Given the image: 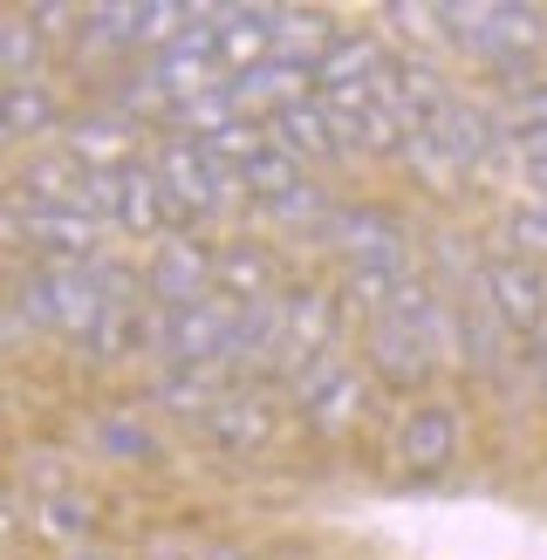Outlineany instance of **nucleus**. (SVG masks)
Masks as SVG:
<instances>
[{
  "label": "nucleus",
  "instance_id": "f257e3e1",
  "mask_svg": "<svg viewBox=\"0 0 547 560\" xmlns=\"http://www.w3.org/2000/svg\"><path fill=\"white\" fill-rule=\"evenodd\" d=\"M452 42L473 48L507 82H520V75H534V55L547 48V14L513 8V0H452Z\"/></svg>",
  "mask_w": 547,
  "mask_h": 560
},
{
  "label": "nucleus",
  "instance_id": "f03ea898",
  "mask_svg": "<svg viewBox=\"0 0 547 560\" xmlns=\"http://www.w3.org/2000/svg\"><path fill=\"white\" fill-rule=\"evenodd\" d=\"M281 389H288V404L301 410V424H309V431L342 438V431H356V424L370 417L376 376L363 370V362H349L342 349H328V355H315L301 376H288Z\"/></svg>",
  "mask_w": 547,
  "mask_h": 560
},
{
  "label": "nucleus",
  "instance_id": "7ed1b4c3",
  "mask_svg": "<svg viewBox=\"0 0 547 560\" xmlns=\"http://www.w3.org/2000/svg\"><path fill=\"white\" fill-rule=\"evenodd\" d=\"M96 315H103V294H96L90 267H48V260H35L14 280V322L21 328H42V335L75 342Z\"/></svg>",
  "mask_w": 547,
  "mask_h": 560
},
{
  "label": "nucleus",
  "instance_id": "20e7f679",
  "mask_svg": "<svg viewBox=\"0 0 547 560\" xmlns=\"http://www.w3.org/2000/svg\"><path fill=\"white\" fill-rule=\"evenodd\" d=\"M233 328L240 301L206 294L191 307H164L158 315V370H233Z\"/></svg>",
  "mask_w": 547,
  "mask_h": 560
},
{
  "label": "nucleus",
  "instance_id": "39448f33",
  "mask_svg": "<svg viewBox=\"0 0 547 560\" xmlns=\"http://www.w3.org/2000/svg\"><path fill=\"white\" fill-rule=\"evenodd\" d=\"M8 240H14V254H35L48 267H90L103 260V219L96 212H82V206H55V212H35V206H8Z\"/></svg>",
  "mask_w": 547,
  "mask_h": 560
},
{
  "label": "nucleus",
  "instance_id": "423d86ee",
  "mask_svg": "<svg viewBox=\"0 0 547 560\" xmlns=\"http://www.w3.org/2000/svg\"><path fill=\"white\" fill-rule=\"evenodd\" d=\"M322 246H336L342 267H370V273H410V233L397 226L383 206L363 199H336V212L322 219Z\"/></svg>",
  "mask_w": 547,
  "mask_h": 560
},
{
  "label": "nucleus",
  "instance_id": "0eeeda50",
  "mask_svg": "<svg viewBox=\"0 0 547 560\" xmlns=\"http://www.w3.org/2000/svg\"><path fill=\"white\" fill-rule=\"evenodd\" d=\"M144 288H151V307L164 315V307H191L219 294V246H206L199 233H172L151 246L144 260Z\"/></svg>",
  "mask_w": 547,
  "mask_h": 560
},
{
  "label": "nucleus",
  "instance_id": "6e6552de",
  "mask_svg": "<svg viewBox=\"0 0 547 560\" xmlns=\"http://www.w3.org/2000/svg\"><path fill=\"white\" fill-rule=\"evenodd\" d=\"M82 172H130L137 158H151L144 151V124L130 117V109H117V103H90V109H75L69 117V130L55 137Z\"/></svg>",
  "mask_w": 547,
  "mask_h": 560
},
{
  "label": "nucleus",
  "instance_id": "1a4fd4ad",
  "mask_svg": "<svg viewBox=\"0 0 547 560\" xmlns=\"http://www.w3.org/2000/svg\"><path fill=\"white\" fill-rule=\"evenodd\" d=\"M479 294L492 301V315L507 322V335H513V342H547V273H540L534 260L486 254Z\"/></svg>",
  "mask_w": 547,
  "mask_h": 560
},
{
  "label": "nucleus",
  "instance_id": "9d476101",
  "mask_svg": "<svg viewBox=\"0 0 547 560\" xmlns=\"http://www.w3.org/2000/svg\"><path fill=\"white\" fill-rule=\"evenodd\" d=\"M281 315H288V349H281V383L301 376L315 355L336 349L342 335V288H315V280H301V288L281 294Z\"/></svg>",
  "mask_w": 547,
  "mask_h": 560
},
{
  "label": "nucleus",
  "instance_id": "9b49d317",
  "mask_svg": "<svg viewBox=\"0 0 547 560\" xmlns=\"http://www.w3.org/2000/svg\"><path fill=\"white\" fill-rule=\"evenodd\" d=\"M281 397H288V389L233 383V389H226V404H219L199 431H206L212 444H226V452H260V444L281 431Z\"/></svg>",
  "mask_w": 547,
  "mask_h": 560
},
{
  "label": "nucleus",
  "instance_id": "f8f14e48",
  "mask_svg": "<svg viewBox=\"0 0 547 560\" xmlns=\"http://www.w3.org/2000/svg\"><path fill=\"white\" fill-rule=\"evenodd\" d=\"M151 164H158L164 191H172V199H178L185 226H191V219H212L219 164L206 158V144H191V137H178V130H158V144H151Z\"/></svg>",
  "mask_w": 547,
  "mask_h": 560
},
{
  "label": "nucleus",
  "instance_id": "ddd939ff",
  "mask_svg": "<svg viewBox=\"0 0 547 560\" xmlns=\"http://www.w3.org/2000/svg\"><path fill=\"white\" fill-rule=\"evenodd\" d=\"M424 130H438V144L458 158L465 178H479L486 164H492V151L513 144L507 124H500V103H479V96H452V109H445L438 124H424Z\"/></svg>",
  "mask_w": 547,
  "mask_h": 560
},
{
  "label": "nucleus",
  "instance_id": "4468645a",
  "mask_svg": "<svg viewBox=\"0 0 547 560\" xmlns=\"http://www.w3.org/2000/svg\"><path fill=\"white\" fill-rule=\"evenodd\" d=\"M82 185H90V172L62 151V144H42L27 151L14 164L8 178V206H35V212H55V206H82Z\"/></svg>",
  "mask_w": 547,
  "mask_h": 560
},
{
  "label": "nucleus",
  "instance_id": "2eb2a0df",
  "mask_svg": "<svg viewBox=\"0 0 547 560\" xmlns=\"http://www.w3.org/2000/svg\"><path fill=\"white\" fill-rule=\"evenodd\" d=\"M267 130H274V144L294 151L301 164H309V172H315V164H342L349 151H363V144H356V130H349L322 96H315V103H301V109H288V117H274Z\"/></svg>",
  "mask_w": 547,
  "mask_h": 560
},
{
  "label": "nucleus",
  "instance_id": "dca6fc26",
  "mask_svg": "<svg viewBox=\"0 0 547 560\" xmlns=\"http://www.w3.org/2000/svg\"><path fill=\"white\" fill-rule=\"evenodd\" d=\"M376 96H391L404 117L424 130V124H438V117L452 109V96H458V90L445 82V69H438L431 55H410V48H404V55H391V69L376 75Z\"/></svg>",
  "mask_w": 547,
  "mask_h": 560
},
{
  "label": "nucleus",
  "instance_id": "f3484780",
  "mask_svg": "<svg viewBox=\"0 0 547 560\" xmlns=\"http://www.w3.org/2000/svg\"><path fill=\"white\" fill-rule=\"evenodd\" d=\"M233 96H240L246 117L274 124V117H288V109L315 103V96H322V75H315V69H301V62H281V55H274V62H260V69L233 75Z\"/></svg>",
  "mask_w": 547,
  "mask_h": 560
},
{
  "label": "nucleus",
  "instance_id": "a211bd4d",
  "mask_svg": "<svg viewBox=\"0 0 547 560\" xmlns=\"http://www.w3.org/2000/svg\"><path fill=\"white\" fill-rule=\"evenodd\" d=\"M397 458L410 471H445L458 458V404H445V397L410 404L404 424H397Z\"/></svg>",
  "mask_w": 547,
  "mask_h": 560
},
{
  "label": "nucleus",
  "instance_id": "6ab92c4d",
  "mask_svg": "<svg viewBox=\"0 0 547 560\" xmlns=\"http://www.w3.org/2000/svg\"><path fill=\"white\" fill-rule=\"evenodd\" d=\"M69 117L55 103L48 82H0V144H21V151H42L48 137H62Z\"/></svg>",
  "mask_w": 547,
  "mask_h": 560
},
{
  "label": "nucleus",
  "instance_id": "aec40b11",
  "mask_svg": "<svg viewBox=\"0 0 547 560\" xmlns=\"http://www.w3.org/2000/svg\"><path fill=\"white\" fill-rule=\"evenodd\" d=\"M212 55L226 75H246L274 62V8H240V0H226L219 8V27H212Z\"/></svg>",
  "mask_w": 547,
  "mask_h": 560
},
{
  "label": "nucleus",
  "instance_id": "412c9836",
  "mask_svg": "<svg viewBox=\"0 0 547 560\" xmlns=\"http://www.w3.org/2000/svg\"><path fill=\"white\" fill-rule=\"evenodd\" d=\"M144 75L158 82V96H164V109H185V103H199L206 90H226V69H219V55L212 48H164V55H151L144 62Z\"/></svg>",
  "mask_w": 547,
  "mask_h": 560
},
{
  "label": "nucleus",
  "instance_id": "4be33fe9",
  "mask_svg": "<svg viewBox=\"0 0 547 560\" xmlns=\"http://www.w3.org/2000/svg\"><path fill=\"white\" fill-rule=\"evenodd\" d=\"M363 370H370L376 383H391V389H424V383L438 376V355H431L410 328L370 322V362H363Z\"/></svg>",
  "mask_w": 547,
  "mask_h": 560
},
{
  "label": "nucleus",
  "instance_id": "5701e85b",
  "mask_svg": "<svg viewBox=\"0 0 547 560\" xmlns=\"http://www.w3.org/2000/svg\"><path fill=\"white\" fill-rule=\"evenodd\" d=\"M233 383H240L233 370H158V383H151V410L185 417V424H206V417L226 404Z\"/></svg>",
  "mask_w": 547,
  "mask_h": 560
},
{
  "label": "nucleus",
  "instance_id": "b1692460",
  "mask_svg": "<svg viewBox=\"0 0 547 560\" xmlns=\"http://www.w3.org/2000/svg\"><path fill=\"white\" fill-rule=\"evenodd\" d=\"M96 534V506L82 492H48V499H27V540H42L55 547V560L75 553V547H90Z\"/></svg>",
  "mask_w": 547,
  "mask_h": 560
},
{
  "label": "nucleus",
  "instance_id": "393cba45",
  "mask_svg": "<svg viewBox=\"0 0 547 560\" xmlns=\"http://www.w3.org/2000/svg\"><path fill=\"white\" fill-rule=\"evenodd\" d=\"M342 35L349 27H336V14H322V8H274V55H281V62L322 69V55Z\"/></svg>",
  "mask_w": 547,
  "mask_h": 560
},
{
  "label": "nucleus",
  "instance_id": "a878e982",
  "mask_svg": "<svg viewBox=\"0 0 547 560\" xmlns=\"http://www.w3.org/2000/svg\"><path fill=\"white\" fill-rule=\"evenodd\" d=\"M219 294L240 301V307L281 294V280H274V254H267L260 240H226V246H219Z\"/></svg>",
  "mask_w": 547,
  "mask_h": 560
},
{
  "label": "nucleus",
  "instance_id": "bb28decb",
  "mask_svg": "<svg viewBox=\"0 0 547 560\" xmlns=\"http://www.w3.org/2000/svg\"><path fill=\"white\" fill-rule=\"evenodd\" d=\"M391 42H383V35H370V27H349V35L336 42V48H328L322 55V90H356V82H376L383 69H391Z\"/></svg>",
  "mask_w": 547,
  "mask_h": 560
},
{
  "label": "nucleus",
  "instance_id": "cd10ccee",
  "mask_svg": "<svg viewBox=\"0 0 547 560\" xmlns=\"http://www.w3.org/2000/svg\"><path fill=\"white\" fill-rule=\"evenodd\" d=\"M240 178H246V199H254L260 212H281L301 185H315V178H309V164H301L294 151H281V144H267V151L246 164Z\"/></svg>",
  "mask_w": 547,
  "mask_h": 560
},
{
  "label": "nucleus",
  "instance_id": "c85d7f7f",
  "mask_svg": "<svg viewBox=\"0 0 547 560\" xmlns=\"http://www.w3.org/2000/svg\"><path fill=\"white\" fill-rule=\"evenodd\" d=\"M144 8L151 0H103V8H82V48L117 55V48H144Z\"/></svg>",
  "mask_w": 547,
  "mask_h": 560
},
{
  "label": "nucleus",
  "instance_id": "c756f323",
  "mask_svg": "<svg viewBox=\"0 0 547 560\" xmlns=\"http://www.w3.org/2000/svg\"><path fill=\"white\" fill-rule=\"evenodd\" d=\"M383 27H391L397 42H410V55H431V48L452 42V0H391Z\"/></svg>",
  "mask_w": 547,
  "mask_h": 560
},
{
  "label": "nucleus",
  "instance_id": "7c9ffc66",
  "mask_svg": "<svg viewBox=\"0 0 547 560\" xmlns=\"http://www.w3.org/2000/svg\"><path fill=\"white\" fill-rule=\"evenodd\" d=\"M240 117H246V109H240V96H233V82H226V90H206L199 103L172 109V130L191 137V144H212V137H219V130H233Z\"/></svg>",
  "mask_w": 547,
  "mask_h": 560
},
{
  "label": "nucleus",
  "instance_id": "2f4dec72",
  "mask_svg": "<svg viewBox=\"0 0 547 560\" xmlns=\"http://www.w3.org/2000/svg\"><path fill=\"white\" fill-rule=\"evenodd\" d=\"M500 124L513 144H527V137L547 130V75H520L507 82V96H500Z\"/></svg>",
  "mask_w": 547,
  "mask_h": 560
},
{
  "label": "nucleus",
  "instance_id": "473e14b6",
  "mask_svg": "<svg viewBox=\"0 0 547 560\" xmlns=\"http://www.w3.org/2000/svg\"><path fill=\"white\" fill-rule=\"evenodd\" d=\"M42 27L35 21H27V8L21 14H8V21H0V75H8V82H42L35 69H42Z\"/></svg>",
  "mask_w": 547,
  "mask_h": 560
},
{
  "label": "nucleus",
  "instance_id": "72a5a7b5",
  "mask_svg": "<svg viewBox=\"0 0 547 560\" xmlns=\"http://www.w3.org/2000/svg\"><path fill=\"white\" fill-rule=\"evenodd\" d=\"M500 254H513V260H547V199H520V206H507V219H500Z\"/></svg>",
  "mask_w": 547,
  "mask_h": 560
},
{
  "label": "nucleus",
  "instance_id": "f704fd0d",
  "mask_svg": "<svg viewBox=\"0 0 547 560\" xmlns=\"http://www.w3.org/2000/svg\"><path fill=\"white\" fill-rule=\"evenodd\" d=\"M191 35V0H151L144 8V48L164 55V48H178Z\"/></svg>",
  "mask_w": 547,
  "mask_h": 560
},
{
  "label": "nucleus",
  "instance_id": "c9c22d12",
  "mask_svg": "<svg viewBox=\"0 0 547 560\" xmlns=\"http://www.w3.org/2000/svg\"><path fill=\"white\" fill-rule=\"evenodd\" d=\"M404 164H410V172H418L424 185H458V178H465V172H458V158L438 144V130H418V137H410Z\"/></svg>",
  "mask_w": 547,
  "mask_h": 560
},
{
  "label": "nucleus",
  "instance_id": "e433bc0d",
  "mask_svg": "<svg viewBox=\"0 0 547 560\" xmlns=\"http://www.w3.org/2000/svg\"><path fill=\"white\" fill-rule=\"evenodd\" d=\"M27 499H48V492H75L69 486V458L62 452H27L21 458V479H14Z\"/></svg>",
  "mask_w": 547,
  "mask_h": 560
},
{
  "label": "nucleus",
  "instance_id": "4c0bfd02",
  "mask_svg": "<svg viewBox=\"0 0 547 560\" xmlns=\"http://www.w3.org/2000/svg\"><path fill=\"white\" fill-rule=\"evenodd\" d=\"M27 21H35L48 42H69V35H82V27H75V21H82V8H69V0H42V8H27Z\"/></svg>",
  "mask_w": 547,
  "mask_h": 560
},
{
  "label": "nucleus",
  "instance_id": "58836bf2",
  "mask_svg": "<svg viewBox=\"0 0 547 560\" xmlns=\"http://www.w3.org/2000/svg\"><path fill=\"white\" fill-rule=\"evenodd\" d=\"M137 560H199V553H185V547H144Z\"/></svg>",
  "mask_w": 547,
  "mask_h": 560
},
{
  "label": "nucleus",
  "instance_id": "ea45409f",
  "mask_svg": "<svg viewBox=\"0 0 547 560\" xmlns=\"http://www.w3.org/2000/svg\"><path fill=\"white\" fill-rule=\"evenodd\" d=\"M62 560H117V553H103V547H75V553H62Z\"/></svg>",
  "mask_w": 547,
  "mask_h": 560
},
{
  "label": "nucleus",
  "instance_id": "a19ab883",
  "mask_svg": "<svg viewBox=\"0 0 547 560\" xmlns=\"http://www.w3.org/2000/svg\"><path fill=\"white\" fill-rule=\"evenodd\" d=\"M199 560H246V553H240V547H206Z\"/></svg>",
  "mask_w": 547,
  "mask_h": 560
},
{
  "label": "nucleus",
  "instance_id": "79ce46f5",
  "mask_svg": "<svg viewBox=\"0 0 547 560\" xmlns=\"http://www.w3.org/2000/svg\"><path fill=\"white\" fill-rule=\"evenodd\" d=\"M540 389H547V342H540Z\"/></svg>",
  "mask_w": 547,
  "mask_h": 560
}]
</instances>
